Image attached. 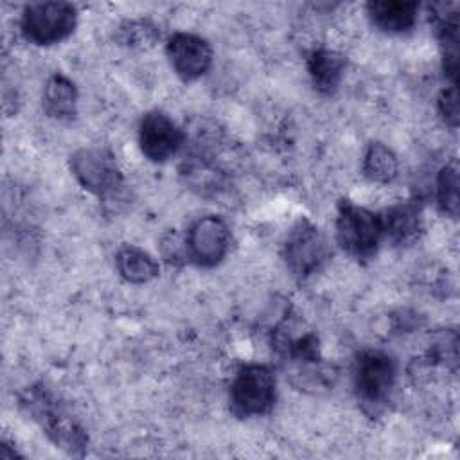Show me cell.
<instances>
[{"mask_svg":"<svg viewBox=\"0 0 460 460\" xmlns=\"http://www.w3.org/2000/svg\"><path fill=\"white\" fill-rule=\"evenodd\" d=\"M22 406L27 408L32 419H36L45 429L49 438L61 449L74 455L86 446L88 437L84 429L58 404L54 395L43 386L29 388L22 397Z\"/></svg>","mask_w":460,"mask_h":460,"instance_id":"obj_1","label":"cell"},{"mask_svg":"<svg viewBox=\"0 0 460 460\" xmlns=\"http://www.w3.org/2000/svg\"><path fill=\"white\" fill-rule=\"evenodd\" d=\"M336 239L340 246L356 259H370L383 239L379 214L341 199L336 216Z\"/></svg>","mask_w":460,"mask_h":460,"instance_id":"obj_2","label":"cell"},{"mask_svg":"<svg viewBox=\"0 0 460 460\" xmlns=\"http://www.w3.org/2000/svg\"><path fill=\"white\" fill-rule=\"evenodd\" d=\"M77 23V9L68 2H34L25 5L22 34L34 45H54L68 38Z\"/></svg>","mask_w":460,"mask_h":460,"instance_id":"obj_3","label":"cell"},{"mask_svg":"<svg viewBox=\"0 0 460 460\" xmlns=\"http://www.w3.org/2000/svg\"><path fill=\"white\" fill-rule=\"evenodd\" d=\"M395 381V363L381 350H363L354 363V388L359 402L372 413L379 411L390 397Z\"/></svg>","mask_w":460,"mask_h":460,"instance_id":"obj_4","label":"cell"},{"mask_svg":"<svg viewBox=\"0 0 460 460\" xmlns=\"http://www.w3.org/2000/svg\"><path fill=\"white\" fill-rule=\"evenodd\" d=\"M75 180L92 194L110 198L122 187V172L111 151L104 147H83L70 156Z\"/></svg>","mask_w":460,"mask_h":460,"instance_id":"obj_5","label":"cell"},{"mask_svg":"<svg viewBox=\"0 0 460 460\" xmlns=\"http://www.w3.org/2000/svg\"><path fill=\"white\" fill-rule=\"evenodd\" d=\"M275 402V377L264 365H244L230 386V404L239 417L266 413Z\"/></svg>","mask_w":460,"mask_h":460,"instance_id":"obj_6","label":"cell"},{"mask_svg":"<svg viewBox=\"0 0 460 460\" xmlns=\"http://www.w3.org/2000/svg\"><path fill=\"white\" fill-rule=\"evenodd\" d=\"M327 243L318 228L307 219H300L288 234L284 244V257L288 268L298 275L307 277L314 273L327 259Z\"/></svg>","mask_w":460,"mask_h":460,"instance_id":"obj_7","label":"cell"},{"mask_svg":"<svg viewBox=\"0 0 460 460\" xmlns=\"http://www.w3.org/2000/svg\"><path fill=\"white\" fill-rule=\"evenodd\" d=\"M185 131L164 111H147L138 124V144L144 156L165 162L185 144Z\"/></svg>","mask_w":460,"mask_h":460,"instance_id":"obj_8","label":"cell"},{"mask_svg":"<svg viewBox=\"0 0 460 460\" xmlns=\"http://www.w3.org/2000/svg\"><path fill=\"white\" fill-rule=\"evenodd\" d=\"M185 243L192 262L212 268L225 259L230 246V232L221 217L203 216L189 228Z\"/></svg>","mask_w":460,"mask_h":460,"instance_id":"obj_9","label":"cell"},{"mask_svg":"<svg viewBox=\"0 0 460 460\" xmlns=\"http://www.w3.org/2000/svg\"><path fill=\"white\" fill-rule=\"evenodd\" d=\"M165 54L172 70L183 81L201 77L212 65V49L208 41L192 32H174L167 40Z\"/></svg>","mask_w":460,"mask_h":460,"instance_id":"obj_10","label":"cell"},{"mask_svg":"<svg viewBox=\"0 0 460 460\" xmlns=\"http://www.w3.org/2000/svg\"><path fill=\"white\" fill-rule=\"evenodd\" d=\"M383 237L394 244L413 243L420 232V210L413 201H401L379 214Z\"/></svg>","mask_w":460,"mask_h":460,"instance_id":"obj_11","label":"cell"},{"mask_svg":"<svg viewBox=\"0 0 460 460\" xmlns=\"http://www.w3.org/2000/svg\"><path fill=\"white\" fill-rule=\"evenodd\" d=\"M367 11L377 29L390 34H401L415 25L419 4L406 0H379L368 2Z\"/></svg>","mask_w":460,"mask_h":460,"instance_id":"obj_12","label":"cell"},{"mask_svg":"<svg viewBox=\"0 0 460 460\" xmlns=\"http://www.w3.org/2000/svg\"><path fill=\"white\" fill-rule=\"evenodd\" d=\"M307 70L314 88L322 93H332L345 72V58L329 49H316L307 58Z\"/></svg>","mask_w":460,"mask_h":460,"instance_id":"obj_13","label":"cell"},{"mask_svg":"<svg viewBox=\"0 0 460 460\" xmlns=\"http://www.w3.org/2000/svg\"><path fill=\"white\" fill-rule=\"evenodd\" d=\"M43 110L58 120H70L77 111L75 84L63 74H54L43 90Z\"/></svg>","mask_w":460,"mask_h":460,"instance_id":"obj_14","label":"cell"},{"mask_svg":"<svg viewBox=\"0 0 460 460\" xmlns=\"http://www.w3.org/2000/svg\"><path fill=\"white\" fill-rule=\"evenodd\" d=\"M115 264L120 277L131 284H146L158 275L156 261L144 250L124 244L115 255Z\"/></svg>","mask_w":460,"mask_h":460,"instance_id":"obj_15","label":"cell"},{"mask_svg":"<svg viewBox=\"0 0 460 460\" xmlns=\"http://www.w3.org/2000/svg\"><path fill=\"white\" fill-rule=\"evenodd\" d=\"M363 176L374 183H390L399 171L397 156L381 142H372L363 156Z\"/></svg>","mask_w":460,"mask_h":460,"instance_id":"obj_16","label":"cell"},{"mask_svg":"<svg viewBox=\"0 0 460 460\" xmlns=\"http://www.w3.org/2000/svg\"><path fill=\"white\" fill-rule=\"evenodd\" d=\"M437 203L440 210L451 217L458 214V164L449 160L437 176Z\"/></svg>","mask_w":460,"mask_h":460,"instance_id":"obj_17","label":"cell"},{"mask_svg":"<svg viewBox=\"0 0 460 460\" xmlns=\"http://www.w3.org/2000/svg\"><path fill=\"white\" fill-rule=\"evenodd\" d=\"M160 38L158 27L149 20H126L119 25L117 40L129 49H149Z\"/></svg>","mask_w":460,"mask_h":460,"instance_id":"obj_18","label":"cell"},{"mask_svg":"<svg viewBox=\"0 0 460 460\" xmlns=\"http://www.w3.org/2000/svg\"><path fill=\"white\" fill-rule=\"evenodd\" d=\"M438 111L446 124L451 128L458 126V102H456V86L449 84L438 95Z\"/></svg>","mask_w":460,"mask_h":460,"instance_id":"obj_19","label":"cell"},{"mask_svg":"<svg viewBox=\"0 0 460 460\" xmlns=\"http://www.w3.org/2000/svg\"><path fill=\"white\" fill-rule=\"evenodd\" d=\"M162 252L169 262H176L178 259H183V253L187 255V243H181L174 232H169L162 239Z\"/></svg>","mask_w":460,"mask_h":460,"instance_id":"obj_20","label":"cell"}]
</instances>
